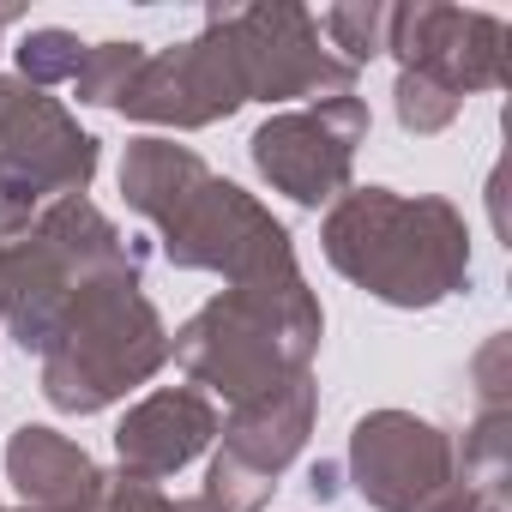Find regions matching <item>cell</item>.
<instances>
[{
    "instance_id": "6da1fadb",
    "label": "cell",
    "mask_w": 512,
    "mask_h": 512,
    "mask_svg": "<svg viewBox=\"0 0 512 512\" xmlns=\"http://www.w3.org/2000/svg\"><path fill=\"white\" fill-rule=\"evenodd\" d=\"M338 278L386 308H434L470 284V223L440 193L350 187L320 223Z\"/></svg>"
},
{
    "instance_id": "7a4b0ae2",
    "label": "cell",
    "mask_w": 512,
    "mask_h": 512,
    "mask_svg": "<svg viewBox=\"0 0 512 512\" xmlns=\"http://www.w3.org/2000/svg\"><path fill=\"white\" fill-rule=\"evenodd\" d=\"M326 338V314L314 284L296 272L260 278V284H229L223 296H211L175 338L169 356L187 368L193 386L247 404V398H266L290 380H302L320 356Z\"/></svg>"
},
{
    "instance_id": "3957f363",
    "label": "cell",
    "mask_w": 512,
    "mask_h": 512,
    "mask_svg": "<svg viewBox=\"0 0 512 512\" xmlns=\"http://www.w3.org/2000/svg\"><path fill=\"white\" fill-rule=\"evenodd\" d=\"M121 272H145L139 241H127L85 193L43 205L25 229L0 235V320L25 350H49L73 302Z\"/></svg>"
},
{
    "instance_id": "277c9868",
    "label": "cell",
    "mask_w": 512,
    "mask_h": 512,
    "mask_svg": "<svg viewBox=\"0 0 512 512\" xmlns=\"http://www.w3.org/2000/svg\"><path fill=\"white\" fill-rule=\"evenodd\" d=\"M169 362V326L145 296V272L91 284L43 350V398L67 416H97Z\"/></svg>"
},
{
    "instance_id": "5b68a950",
    "label": "cell",
    "mask_w": 512,
    "mask_h": 512,
    "mask_svg": "<svg viewBox=\"0 0 512 512\" xmlns=\"http://www.w3.org/2000/svg\"><path fill=\"white\" fill-rule=\"evenodd\" d=\"M97 163L103 145L67 103L19 73H0V235L25 229L55 199H79L97 181Z\"/></svg>"
},
{
    "instance_id": "8992f818",
    "label": "cell",
    "mask_w": 512,
    "mask_h": 512,
    "mask_svg": "<svg viewBox=\"0 0 512 512\" xmlns=\"http://www.w3.org/2000/svg\"><path fill=\"white\" fill-rule=\"evenodd\" d=\"M157 241L169 253V266L217 272L223 284H260V278L296 272L290 229L247 187H235V181H223L211 169L157 217Z\"/></svg>"
},
{
    "instance_id": "52a82bcc",
    "label": "cell",
    "mask_w": 512,
    "mask_h": 512,
    "mask_svg": "<svg viewBox=\"0 0 512 512\" xmlns=\"http://www.w3.org/2000/svg\"><path fill=\"white\" fill-rule=\"evenodd\" d=\"M217 25L235 43L241 61V85L247 103H332V97H356V67H344L314 13L272 0V7H211Z\"/></svg>"
},
{
    "instance_id": "ba28073f",
    "label": "cell",
    "mask_w": 512,
    "mask_h": 512,
    "mask_svg": "<svg viewBox=\"0 0 512 512\" xmlns=\"http://www.w3.org/2000/svg\"><path fill=\"white\" fill-rule=\"evenodd\" d=\"M368 127H374V115H368L362 97H332V103L278 109L247 139V151H253V169L284 199L320 211L338 193H350V169H356V151H362Z\"/></svg>"
},
{
    "instance_id": "9c48e42d",
    "label": "cell",
    "mask_w": 512,
    "mask_h": 512,
    "mask_svg": "<svg viewBox=\"0 0 512 512\" xmlns=\"http://www.w3.org/2000/svg\"><path fill=\"white\" fill-rule=\"evenodd\" d=\"M350 482L374 512H428L458 488V440L416 410H368L350 428Z\"/></svg>"
},
{
    "instance_id": "30bf717a",
    "label": "cell",
    "mask_w": 512,
    "mask_h": 512,
    "mask_svg": "<svg viewBox=\"0 0 512 512\" xmlns=\"http://www.w3.org/2000/svg\"><path fill=\"white\" fill-rule=\"evenodd\" d=\"M241 103H247V85H241L235 43L217 25V13H205V31L175 43V49H163V55H151L115 109L127 121H145V127L193 133V127L229 121Z\"/></svg>"
},
{
    "instance_id": "8fae6325",
    "label": "cell",
    "mask_w": 512,
    "mask_h": 512,
    "mask_svg": "<svg viewBox=\"0 0 512 512\" xmlns=\"http://www.w3.org/2000/svg\"><path fill=\"white\" fill-rule=\"evenodd\" d=\"M386 55H398V73H422L452 97H476V91H500L506 79V25L494 13L434 7V0L392 7Z\"/></svg>"
},
{
    "instance_id": "7c38bea8",
    "label": "cell",
    "mask_w": 512,
    "mask_h": 512,
    "mask_svg": "<svg viewBox=\"0 0 512 512\" xmlns=\"http://www.w3.org/2000/svg\"><path fill=\"white\" fill-rule=\"evenodd\" d=\"M211 440H217V404L193 386H163L121 416L115 458H121V476L163 482V476H181Z\"/></svg>"
},
{
    "instance_id": "4fadbf2b",
    "label": "cell",
    "mask_w": 512,
    "mask_h": 512,
    "mask_svg": "<svg viewBox=\"0 0 512 512\" xmlns=\"http://www.w3.org/2000/svg\"><path fill=\"white\" fill-rule=\"evenodd\" d=\"M314 416H320V386H314V374H302V380H290V386H278L266 398L235 404L229 422H217V440H223L217 452L229 464L253 470V476L278 482L302 458V446L314 434Z\"/></svg>"
},
{
    "instance_id": "5bb4252c",
    "label": "cell",
    "mask_w": 512,
    "mask_h": 512,
    "mask_svg": "<svg viewBox=\"0 0 512 512\" xmlns=\"http://www.w3.org/2000/svg\"><path fill=\"white\" fill-rule=\"evenodd\" d=\"M7 482L19 488L25 506H91L97 488H103V470L97 458L67 440L61 428H43V422H25L13 428L7 440Z\"/></svg>"
},
{
    "instance_id": "9a60e30c",
    "label": "cell",
    "mask_w": 512,
    "mask_h": 512,
    "mask_svg": "<svg viewBox=\"0 0 512 512\" xmlns=\"http://www.w3.org/2000/svg\"><path fill=\"white\" fill-rule=\"evenodd\" d=\"M506 476H512V410H482L458 440V482L506 500Z\"/></svg>"
},
{
    "instance_id": "2e32d148",
    "label": "cell",
    "mask_w": 512,
    "mask_h": 512,
    "mask_svg": "<svg viewBox=\"0 0 512 512\" xmlns=\"http://www.w3.org/2000/svg\"><path fill=\"white\" fill-rule=\"evenodd\" d=\"M314 25H320L326 49H332L344 67H362V61L386 55V37H392V7H380V0H344V7H326Z\"/></svg>"
},
{
    "instance_id": "e0dca14e",
    "label": "cell",
    "mask_w": 512,
    "mask_h": 512,
    "mask_svg": "<svg viewBox=\"0 0 512 512\" xmlns=\"http://www.w3.org/2000/svg\"><path fill=\"white\" fill-rule=\"evenodd\" d=\"M145 61H151L145 43H85V61L73 73V97L91 103V109H115Z\"/></svg>"
},
{
    "instance_id": "ac0fdd59",
    "label": "cell",
    "mask_w": 512,
    "mask_h": 512,
    "mask_svg": "<svg viewBox=\"0 0 512 512\" xmlns=\"http://www.w3.org/2000/svg\"><path fill=\"white\" fill-rule=\"evenodd\" d=\"M13 55H19V79L49 91V85H73V73L85 61V43L61 25H37V31H25V43Z\"/></svg>"
},
{
    "instance_id": "d6986e66",
    "label": "cell",
    "mask_w": 512,
    "mask_h": 512,
    "mask_svg": "<svg viewBox=\"0 0 512 512\" xmlns=\"http://www.w3.org/2000/svg\"><path fill=\"white\" fill-rule=\"evenodd\" d=\"M392 109H398V127H404V133L428 139V133H446V127L458 121L464 97H452L446 85H434V79H422V73H398V85H392Z\"/></svg>"
},
{
    "instance_id": "ffe728a7",
    "label": "cell",
    "mask_w": 512,
    "mask_h": 512,
    "mask_svg": "<svg viewBox=\"0 0 512 512\" xmlns=\"http://www.w3.org/2000/svg\"><path fill=\"white\" fill-rule=\"evenodd\" d=\"M272 488H278V482L253 476V470H241V464H229V458L217 452V458H211V470H205L199 500H205L211 512H260V506L272 500Z\"/></svg>"
},
{
    "instance_id": "44dd1931",
    "label": "cell",
    "mask_w": 512,
    "mask_h": 512,
    "mask_svg": "<svg viewBox=\"0 0 512 512\" xmlns=\"http://www.w3.org/2000/svg\"><path fill=\"white\" fill-rule=\"evenodd\" d=\"M97 512H211L199 494L193 500H175V494H163L157 482H139V476H109L103 470V488H97Z\"/></svg>"
},
{
    "instance_id": "7402d4cb",
    "label": "cell",
    "mask_w": 512,
    "mask_h": 512,
    "mask_svg": "<svg viewBox=\"0 0 512 512\" xmlns=\"http://www.w3.org/2000/svg\"><path fill=\"white\" fill-rule=\"evenodd\" d=\"M506 356H512V344H506V332L500 338H488L482 344V356H476V398H482V410H512V398H506V386H512V368H506Z\"/></svg>"
},
{
    "instance_id": "603a6c76",
    "label": "cell",
    "mask_w": 512,
    "mask_h": 512,
    "mask_svg": "<svg viewBox=\"0 0 512 512\" xmlns=\"http://www.w3.org/2000/svg\"><path fill=\"white\" fill-rule=\"evenodd\" d=\"M428 512H506V500H500V494H482V488H464V482H458V488H446V494H440Z\"/></svg>"
},
{
    "instance_id": "cb8c5ba5",
    "label": "cell",
    "mask_w": 512,
    "mask_h": 512,
    "mask_svg": "<svg viewBox=\"0 0 512 512\" xmlns=\"http://www.w3.org/2000/svg\"><path fill=\"white\" fill-rule=\"evenodd\" d=\"M308 482H314V494H320V500H332V494H338V470H332V464H314V476H308Z\"/></svg>"
},
{
    "instance_id": "d4e9b609",
    "label": "cell",
    "mask_w": 512,
    "mask_h": 512,
    "mask_svg": "<svg viewBox=\"0 0 512 512\" xmlns=\"http://www.w3.org/2000/svg\"><path fill=\"white\" fill-rule=\"evenodd\" d=\"M25 512H37V506H25ZM43 512H97V500L91 506H43Z\"/></svg>"
},
{
    "instance_id": "484cf974",
    "label": "cell",
    "mask_w": 512,
    "mask_h": 512,
    "mask_svg": "<svg viewBox=\"0 0 512 512\" xmlns=\"http://www.w3.org/2000/svg\"><path fill=\"white\" fill-rule=\"evenodd\" d=\"M7 25H13V13H0V31H7Z\"/></svg>"
},
{
    "instance_id": "4316f807",
    "label": "cell",
    "mask_w": 512,
    "mask_h": 512,
    "mask_svg": "<svg viewBox=\"0 0 512 512\" xmlns=\"http://www.w3.org/2000/svg\"><path fill=\"white\" fill-rule=\"evenodd\" d=\"M0 512H7V506H0Z\"/></svg>"
}]
</instances>
